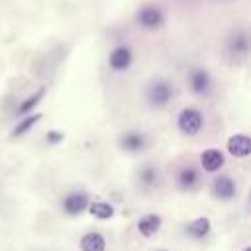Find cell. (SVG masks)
Listing matches in <instances>:
<instances>
[{"mask_svg": "<svg viewBox=\"0 0 251 251\" xmlns=\"http://www.w3.org/2000/svg\"><path fill=\"white\" fill-rule=\"evenodd\" d=\"M212 192L220 200H231L235 196V182H233V178L227 176V175L216 176L214 182H212Z\"/></svg>", "mask_w": 251, "mask_h": 251, "instance_id": "ba28073f", "label": "cell"}, {"mask_svg": "<svg viewBox=\"0 0 251 251\" xmlns=\"http://www.w3.org/2000/svg\"><path fill=\"white\" fill-rule=\"evenodd\" d=\"M155 251H169V249H155Z\"/></svg>", "mask_w": 251, "mask_h": 251, "instance_id": "7402d4cb", "label": "cell"}, {"mask_svg": "<svg viewBox=\"0 0 251 251\" xmlns=\"http://www.w3.org/2000/svg\"><path fill=\"white\" fill-rule=\"evenodd\" d=\"M131 61H133V53L127 45H118L110 51L108 55V65L112 71L116 73H122V71H127L131 67Z\"/></svg>", "mask_w": 251, "mask_h": 251, "instance_id": "52a82bcc", "label": "cell"}, {"mask_svg": "<svg viewBox=\"0 0 251 251\" xmlns=\"http://www.w3.org/2000/svg\"><path fill=\"white\" fill-rule=\"evenodd\" d=\"M198 180H200V175L192 165H184L176 173V186L180 190H192L198 184Z\"/></svg>", "mask_w": 251, "mask_h": 251, "instance_id": "7c38bea8", "label": "cell"}, {"mask_svg": "<svg viewBox=\"0 0 251 251\" xmlns=\"http://www.w3.org/2000/svg\"><path fill=\"white\" fill-rule=\"evenodd\" d=\"M243 251H251V247H249V245H247V247H243Z\"/></svg>", "mask_w": 251, "mask_h": 251, "instance_id": "44dd1931", "label": "cell"}, {"mask_svg": "<svg viewBox=\"0 0 251 251\" xmlns=\"http://www.w3.org/2000/svg\"><path fill=\"white\" fill-rule=\"evenodd\" d=\"M137 182H139V186L145 188V190H151V188L159 186V182H161V173H159V169H157L155 165H151V163L143 165V167L137 171Z\"/></svg>", "mask_w": 251, "mask_h": 251, "instance_id": "8fae6325", "label": "cell"}, {"mask_svg": "<svg viewBox=\"0 0 251 251\" xmlns=\"http://www.w3.org/2000/svg\"><path fill=\"white\" fill-rule=\"evenodd\" d=\"M227 151H229V155H233L237 159L247 157L251 153V139H249V135H245V133L231 135L227 139Z\"/></svg>", "mask_w": 251, "mask_h": 251, "instance_id": "30bf717a", "label": "cell"}, {"mask_svg": "<svg viewBox=\"0 0 251 251\" xmlns=\"http://www.w3.org/2000/svg\"><path fill=\"white\" fill-rule=\"evenodd\" d=\"M78 243L82 251H106V239L100 231H86Z\"/></svg>", "mask_w": 251, "mask_h": 251, "instance_id": "2e32d148", "label": "cell"}, {"mask_svg": "<svg viewBox=\"0 0 251 251\" xmlns=\"http://www.w3.org/2000/svg\"><path fill=\"white\" fill-rule=\"evenodd\" d=\"M135 24L143 29H157L165 24V14L157 4H145L135 12Z\"/></svg>", "mask_w": 251, "mask_h": 251, "instance_id": "3957f363", "label": "cell"}, {"mask_svg": "<svg viewBox=\"0 0 251 251\" xmlns=\"http://www.w3.org/2000/svg\"><path fill=\"white\" fill-rule=\"evenodd\" d=\"M41 120V114H27L25 118H22L18 124H16V127L12 129V135L14 137H20V135H24L25 131H29L37 122Z\"/></svg>", "mask_w": 251, "mask_h": 251, "instance_id": "d6986e66", "label": "cell"}, {"mask_svg": "<svg viewBox=\"0 0 251 251\" xmlns=\"http://www.w3.org/2000/svg\"><path fill=\"white\" fill-rule=\"evenodd\" d=\"M43 96H45V86H39L31 96H27L20 106H18V114L22 116V114H31V110L43 100Z\"/></svg>", "mask_w": 251, "mask_h": 251, "instance_id": "e0dca14e", "label": "cell"}, {"mask_svg": "<svg viewBox=\"0 0 251 251\" xmlns=\"http://www.w3.org/2000/svg\"><path fill=\"white\" fill-rule=\"evenodd\" d=\"M88 196H86V192H71V194H67L65 196V200H63V210H65V214H69V216H76V214H80V212H84L86 208H88Z\"/></svg>", "mask_w": 251, "mask_h": 251, "instance_id": "9c48e42d", "label": "cell"}, {"mask_svg": "<svg viewBox=\"0 0 251 251\" xmlns=\"http://www.w3.org/2000/svg\"><path fill=\"white\" fill-rule=\"evenodd\" d=\"M202 124H204V116L198 108H182L176 116V127L180 133L184 135H196L200 129H202Z\"/></svg>", "mask_w": 251, "mask_h": 251, "instance_id": "7a4b0ae2", "label": "cell"}, {"mask_svg": "<svg viewBox=\"0 0 251 251\" xmlns=\"http://www.w3.org/2000/svg\"><path fill=\"white\" fill-rule=\"evenodd\" d=\"M188 86L196 96H206L212 90V76L206 69L196 67L188 73Z\"/></svg>", "mask_w": 251, "mask_h": 251, "instance_id": "8992f818", "label": "cell"}, {"mask_svg": "<svg viewBox=\"0 0 251 251\" xmlns=\"http://www.w3.org/2000/svg\"><path fill=\"white\" fill-rule=\"evenodd\" d=\"M118 145H120V149L126 151V153H141V151L147 149L149 139H147V135H145L143 131H139V129H127V131L120 133Z\"/></svg>", "mask_w": 251, "mask_h": 251, "instance_id": "5b68a950", "label": "cell"}, {"mask_svg": "<svg viewBox=\"0 0 251 251\" xmlns=\"http://www.w3.org/2000/svg\"><path fill=\"white\" fill-rule=\"evenodd\" d=\"M226 51L235 61L247 57V53H249V35H247V31L243 27H237V29H233L229 33L227 43H226Z\"/></svg>", "mask_w": 251, "mask_h": 251, "instance_id": "277c9868", "label": "cell"}, {"mask_svg": "<svg viewBox=\"0 0 251 251\" xmlns=\"http://www.w3.org/2000/svg\"><path fill=\"white\" fill-rule=\"evenodd\" d=\"M173 96H175V88L167 78H153L145 88V100L155 110L167 108Z\"/></svg>", "mask_w": 251, "mask_h": 251, "instance_id": "6da1fadb", "label": "cell"}, {"mask_svg": "<svg viewBox=\"0 0 251 251\" xmlns=\"http://www.w3.org/2000/svg\"><path fill=\"white\" fill-rule=\"evenodd\" d=\"M161 224H163V220L159 214H145L137 220V231L143 237H151L161 229Z\"/></svg>", "mask_w": 251, "mask_h": 251, "instance_id": "4fadbf2b", "label": "cell"}, {"mask_svg": "<svg viewBox=\"0 0 251 251\" xmlns=\"http://www.w3.org/2000/svg\"><path fill=\"white\" fill-rule=\"evenodd\" d=\"M65 139V133L63 131H57V129H51L47 135H45V141L49 143V145H57L59 141H63Z\"/></svg>", "mask_w": 251, "mask_h": 251, "instance_id": "ffe728a7", "label": "cell"}, {"mask_svg": "<svg viewBox=\"0 0 251 251\" xmlns=\"http://www.w3.org/2000/svg\"><path fill=\"white\" fill-rule=\"evenodd\" d=\"M88 210L94 218L98 220H110L114 216V206L108 204V202H102V200H96V202H90L88 204Z\"/></svg>", "mask_w": 251, "mask_h": 251, "instance_id": "ac0fdd59", "label": "cell"}, {"mask_svg": "<svg viewBox=\"0 0 251 251\" xmlns=\"http://www.w3.org/2000/svg\"><path fill=\"white\" fill-rule=\"evenodd\" d=\"M210 227H212V224H210V220L208 218H196V220H192V222H188L186 224V227H184V233L188 235V237H192V239H204L208 233H210Z\"/></svg>", "mask_w": 251, "mask_h": 251, "instance_id": "9a60e30c", "label": "cell"}, {"mask_svg": "<svg viewBox=\"0 0 251 251\" xmlns=\"http://www.w3.org/2000/svg\"><path fill=\"white\" fill-rule=\"evenodd\" d=\"M200 165L206 173H216L224 167V155L218 149H206L204 153H200Z\"/></svg>", "mask_w": 251, "mask_h": 251, "instance_id": "5bb4252c", "label": "cell"}]
</instances>
